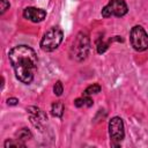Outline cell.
I'll list each match as a JSON object with an SVG mask.
<instances>
[{"label":"cell","instance_id":"1","mask_svg":"<svg viewBox=\"0 0 148 148\" xmlns=\"http://www.w3.org/2000/svg\"><path fill=\"white\" fill-rule=\"evenodd\" d=\"M8 59L16 79L24 84H30L34 81L38 64L35 50L28 45H16L9 50Z\"/></svg>","mask_w":148,"mask_h":148},{"label":"cell","instance_id":"2","mask_svg":"<svg viewBox=\"0 0 148 148\" xmlns=\"http://www.w3.org/2000/svg\"><path fill=\"white\" fill-rule=\"evenodd\" d=\"M64 39V32L59 27L50 28L42 37L39 46L44 52H52L59 47Z\"/></svg>","mask_w":148,"mask_h":148},{"label":"cell","instance_id":"3","mask_svg":"<svg viewBox=\"0 0 148 148\" xmlns=\"http://www.w3.org/2000/svg\"><path fill=\"white\" fill-rule=\"evenodd\" d=\"M89 50H90V42L88 35L86 32H79L71 47L72 58L76 61H82L88 57Z\"/></svg>","mask_w":148,"mask_h":148},{"label":"cell","instance_id":"4","mask_svg":"<svg viewBox=\"0 0 148 148\" xmlns=\"http://www.w3.org/2000/svg\"><path fill=\"white\" fill-rule=\"evenodd\" d=\"M109 136L112 147H119L125 138L124 121L120 117H112L109 121Z\"/></svg>","mask_w":148,"mask_h":148},{"label":"cell","instance_id":"5","mask_svg":"<svg viewBox=\"0 0 148 148\" xmlns=\"http://www.w3.org/2000/svg\"><path fill=\"white\" fill-rule=\"evenodd\" d=\"M130 42L135 51H146L148 49V34L141 25H134L130 31Z\"/></svg>","mask_w":148,"mask_h":148},{"label":"cell","instance_id":"6","mask_svg":"<svg viewBox=\"0 0 148 148\" xmlns=\"http://www.w3.org/2000/svg\"><path fill=\"white\" fill-rule=\"evenodd\" d=\"M128 7L125 0H109V2L102 8L101 15L104 18H109L111 16L123 17L127 14Z\"/></svg>","mask_w":148,"mask_h":148},{"label":"cell","instance_id":"7","mask_svg":"<svg viewBox=\"0 0 148 148\" xmlns=\"http://www.w3.org/2000/svg\"><path fill=\"white\" fill-rule=\"evenodd\" d=\"M23 17L34 22V23H39L42 21H44V18L46 17V12L42 8H37V7H25L23 9Z\"/></svg>","mask_w":148,"mask_h":148},{"label":"cell","instance_id":"8","mask_svg":"<svg viewBox=\"0 0 148 148\" xmlns=\"http://www.w3.org/2000/svg\"><path fill=\"white\" fill-rule=\"evenodd\" d=\"M27 111L30 114V119H31V123L34 124V126L35 127H38L39 130H42V123H44V121L47 120V116L40 109L35 108V106L27 108Z\"/></svg>","mask_w":148,"mask_h":148},{"label":"cell","instance_id":"9","mask_svg":"<svg viewBox=\"0 0 148 148\" xmlns=\"http://www.w3.org/2000/svg\"><path fill=\"white\" fill-rule=\"evenodd\" d=\"M65 111V105L61 101H57L51 105V114L56 118H61Z\"/></svg>","mask_w":148,"mask_h":148},{"label":"cell","instance_id":"10","mask_svg":"<svg viewBox=\"0 0 148 148\" xmlns=\"http://www.w3.org/2000/svg\"><path fill=\"white\" fill-rule=\"evenodd\" d=\"M92 104H94L92 98H91L90 96H86V95H83L82 97H79V98H76V99L74 101V105H75L76 108H82V106L89 108V106H91Z\"/></svg>","mask_w":148,"mask_h":148},{"label":"cell","instance_id":"11","mask_svg":"<svg viewBox=\"0 0 148 148\" xmlns=\"http://www.w3.org/2000/svg\"><path fill=\"white\" fill-rule=\"evenodd\" d=\"M31 138H32V134L28 128H21L18 132H16V139L22 142H24Z\"/></svg>","mask_w":148,"mask_h":148},{"label":"cell","instance_id":"12","mask_svg":"<svg viewBox=\"0 0 148 148\" xmlns=\"http://www.w3.org/2000/svg\"><path fill=\"white\" fill-rule=\"evenodd\" d=\"M101 86L98 84V83H92V84H90V86H88L86 89H84V91H83V95H86V96H91V95H95V94H98L99 91H101Z\"/></svg>","mask_w":148,"mask_h":148},{"label":"cell","instance_id":"13","mask_svg":"<svg viewBox=\"0 0 148 148\" xmlns=\"http://www.w3.org/2000/svg\"><path fill=\"white\" fill-rule=\"evenodd\" d=\"M5 148H10V147H25L24 142L17 140V139H7L3 143Z\"/></svg>","mask_w":148,"mask_h":148},{"label":"cell","instance_id":"14","mask_svg":"<svg viewBox=\"0 0 148 148\" xmlns=\"http://www.w3.org/2000/svg\"><path fill=\"white\" fill-rule=\"evenodd\" d=\"M53 92L57 96H61L62 95V92H64V86H62L61 81H57L54 83V86H53Z\"/></svg>","mask_w":148,"mask_h":148},{"label":"cell","instance_id":"15","mask_svg":"<svg viewBox=\"0 0 148 148\" xmlns=\"http://www.w3.org/2000/svg\"><path fill=\"white\" fill-rule=\"evenodd\" d=\"M108 47H109V43H105L103 39H102V42L97 43V52L98 53H104L108 50Z\"/></svg>","mask_w":148,"mask_h":148},{"label":"cell","instance_id":"16","mask_svg":"<svg viewBox=\"0 0 148 148\" xmlns=\"http://www.w3.org/2000/svg\"><path fill=\"white\" fill-rule=\"evenodd\" d=\"M0 5H1V7H0V14L2 15L9 7H10V3H9V1L8 0H0Z\"/></svg>","mask_w":148,"mask_h":148},{"label":"cell","instance_id":"17","mask_svg":"<svg viewBox=\"0 0 148 148\" xmlns=\"http://www.w3.org/2000/svg\"><path fill=\"white\" fill-rule=\"evenodd\" d=\"M7 104L8 105H16V104H18V99L16 97H9L7 99Z\"/></svg>","mask_w":148,"mask_h":148}]
</instances>
